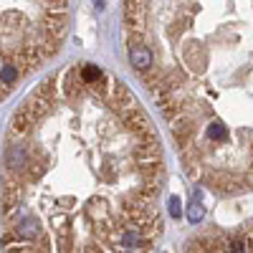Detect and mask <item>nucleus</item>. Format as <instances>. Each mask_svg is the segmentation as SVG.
Masks as SVG:
<instances>
[{
	"instance_id": "obj_1",
	"label": "nucleus",
	"mask_w": 253,
	"mask_h": 253,
	"mask_svg": "<svg viewBox=\"0 0 253 253\" xmlns=\"http://www.w3.org/2000/svg\"><path fill=\"white\" fill-rule=\"evenodd\" d=\"M162 142L126 84L69 63L20 101L0 160L3 253H155Z\"/></svg>"
},
{
	"instance_id": "obj_2",
	"label": "nucleus",
	"mask_w": 253,
	"mask_h": 253,
	"mask_svg": "<svg viewBox=\"0 0 253 253\" xmlns=\"http://www.w3.org/2000/svg\"><path fill=\"white\" fill-rule=\"evenodd\" d=\"M122 36L187 177L253 190V0H124Z\"/></svg>"
},
{
	"instance_id": "obj_3",
	"label": "nucleus",
	"mask_w": 253,
	"mask_h": 253,
	"mask_svg": "<svg viewBox=\"0 0 253 253\" xmlns=\"http://www.w3.org/2000/svg\"><path fill=\"white\" fill-rule=\"evenodd\" d=\"M71 0H0V101L61 51Z\"/></svg>"
},
{
	"instance_id": "obj_4",
	"label": "nucleus",
	"mask_w": 253,
	"mask_h": 253,
	"mask_svg": "<svg viewBox=\"0 0 253 253\" xmlns=\"http://www.w3.org/2000/svg\"><path fill=\"white\" fill-rule=\"evenodd\" d=\"M185 253H253V220L241 228H205L187 241Z\"/></svg>"
}]
</instances>
